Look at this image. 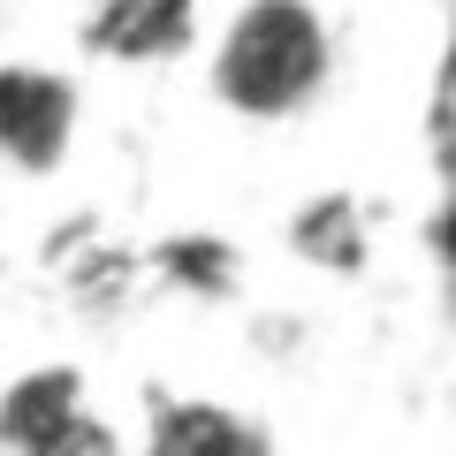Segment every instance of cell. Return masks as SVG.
Returning a JSON list of instances; mask_svg holds the SVG:
<instances>
[{
	"label": "cell",
	"mask_w": 456,
	"mask_h": 456,
	"mask_svg": "<svg viewBox=\"0 0 456 456\" xmlns=\"http://www.w3.org/2000/svg\"><path fill=\"white\" fill-rule=\"evenodd\" d=\"M335 77V31L312 0H236L213 31L206 84L236 122H289L320 107Z\"/></svg>",
	"instance_id": "cell-1"
},
{
	"label": "cell",
	"mask_w": 456,
	"mask_h": 456,
	"mask_svg": "<svg viewBox=\"0 0 456 456\" xmlns=\"http://www.w3.org/2000/svg\"><path fill=\"white\" fill-rule=\"evenodd\" d=\"M77 145V84L38 61H0V160L53 175Z\"/></svg>",
	"instance_id": "cell-2"
},
{
	"label": "cell",
	"mask_w": 456,
	"mask_h": 456,
	"mask_svg": "<svg viewBox=\"0 0 456 456\" xmlns=\"http://www.w3.org/2000/svg\"><path fill=\"white\" fill-rule=\"evenodd\" d=\"M0 449L77 456V449H114V434H99L92 403H84V380L69 365H38V373H16L0 388Z\"/></svg>",
	"instance_id": "cell-3"
},
{
	"label": "cell",
	"mask_w": 456,
	"mask_h": 456,
	"mask_svg": "<svg viewBox=\"0 0 456 456\" xmlns=\"http://www.w3.org/2000/svg\"><path fill=\"white\" fill-rule=\"evenodd\" d=\"M191 38H198V0H92V16H84V46L122 69H160L191 53Z\"/></svg>",
	"instance_id": "cell-4"
},
{
	"label": "cell",
	"mask_w": 456,
	"mask_h": 456,
	"mask_svg": "<svg viewBox=\"0 0 456 456\" xmlns=\"http://www.w3.org/2000/svg\"><path fill=\"white\" fill-rule=\"evenodd\" d=\"M145 449L160 456H259L266 434L259 419H244V411H228V403H160L145 426Z\"/></svg>",
	"instance_id": "cell-5"
},
{
	"label": "cell",
	"mask_w": 456,
	"mask_h": 456,
	"mask_svg": "<svg viewBox=\"0 0 456 456\" xmlns=\"http://www.w3.org/2000/svg\"><path fill=\"white\" fill-rule=\"evenodd\" d=\"M358 244H365V228H358V206L350 198H320L312 213H297V251H312V259L358 266Z\"/></svg>",
	"instance_id": "cell-6"
}]
</instances>
